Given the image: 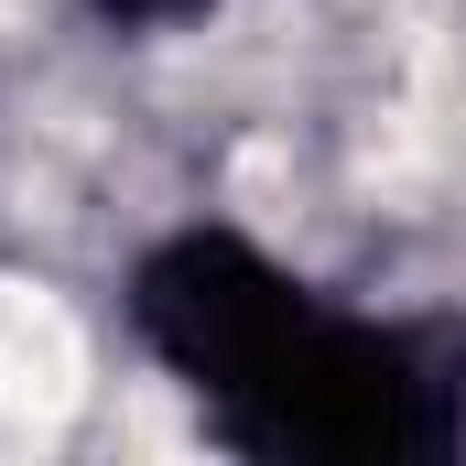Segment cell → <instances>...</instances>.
<instances>
[{
    "label": "cell",
    "instance_id": "6da1fadb",
    "mask_svg": "<svg viewBox=\"0 0 466 466\" xmlns=\"http://www.w3.org/2000/svg\"><path fill=\"white\" fill-rule=\"evenodd\" d=\"M119 326L207 445L249 466H445L466 456V315L337 304L228 218H174L130 249Z\"/></svg>",
    "mask_w": 466,
    "mask_h": 466
},
{
    "label": "cell",
    "instance_id": "7a4b0ae2",
    "mask_svg": "<svg viewBox=\"0 0 466 466\" xmlns=\"http://www.w3.org/2000/svg\"><path fill=\"white\" fill-rule=\"evenodd\" d=\"M109 44H174V33H207L228 0H76Z\"/></svg>",
    "mask_w": 466,
    "mask_h": 466
}]
</instances>
